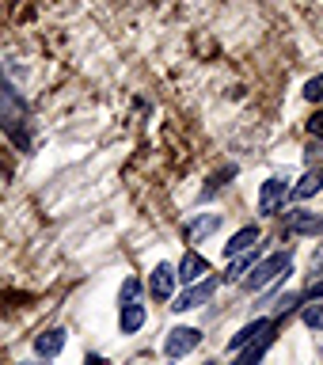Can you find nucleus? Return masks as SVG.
<instances>
[{
    "mask_svg": "<svg viewBox=\"0 0 323 365\" xmlns=\"http://www.w3.org/2000/svg\"><path fill=\"white\" fill-rule=\"evenodd\" d=\"M289 267H293V251H274V255L259 259L255 267L247 270V278H240V282H244L247 293H259V289H267L274 278H282V274L289 270Z\"/></svg>",
    "mask_w": 323,
    "mask_h": 365,
    "instance_id": "f257e3e1",
    "label": "nucleus"
},
{
    "mask_svg": "<svg viewBox=\"0 0 323 365\" xmlns=\"http://www.w3.org/2000/svg\"><path fill=\"white\" fill-rule=\"evenodd\" d=\"M221 282L225 278H202V282H190V285H183V293H175L171 297V312H194V308H202V304H210L213 297H217V289H221Z\"/></svg>",
    "mask_w": 323,
    "mask_h": 365,
    "instance_id": "f03ea898",
    "label": "nucleus"
},
{
    "mask_svg": "<svg viewBox=\"0 0 323 365\" xmlns=\"http://www.w3.org/2000/svg\"><path fill=\"white\" fill-rule=\"evenodd\" d=\"M175 285H179L175 267H171V262H156L153 274H148V282H145V289L153 301H171V297H175Z\"/></svg>",
    "mask_w": 323,
    "mask_h": 365,
    "instance_id": "7ed1b4c3",
    "label": "nucleus"
},
{
    "mask_svg": "<svg viewBox=\"0 0 323 365\" xmlns=\"http://www.w3.org/2000/svg\"><path fill=\"white\" fill-rule=\"evenodd\" d=\"M198 346H202V331L198 327H171L168 339H164V354H168L171 361L187 358V354L198 350Z\"/></svg>",
    "mask_w": 323,
    "mask_h": 365,
    "instance_id": "20e7f679",
    "label": "nucleus"
},
{
    "mask_svg": "<svg viewBox=\"0 0 323 365\" xmlns=\"http://www.w3.org/2000/svg\"><path fill=\"white\" fill-rule=\"evenodd\" d=\"M285 198H289V182H285V175H270L267 182H262V190H259V213L274 217L282 210Z\"/></svg>",
    "mask_w": 323,
    "mask_h": 365,
    "instance_id": "39448f33",
    "label": "nucleus"
},
{
    "mask_svg": "<svg viewBox=\"0 0 323 365\" xmlns=\"http://www.w3.org/2000/svg\"><path fill=\"white\" fill-rule=\"evenodd\" d=\"M19 122H23V103L16 99V91H8V88H0V125H8L11 137L27 148V137L19 133Z\"/></svg>",
    "mask_w": 323,
    "mask_h": 365,
    "instance_id": "423d86ee",
    "label": "nucleus"
},
{
    "mask_svg": "<svg viewBox=\"0 0 323 365\" xmlns=\"http://www.w3.org/2000/svg\"><path fill=\"white\" fill-rule=\"evenodd\" d=\"M274 335H278V324H274L270 331H262V335H259L255 342H247V346H240V350H236V361H232V365H259L262 358H267V350H270Z\"/></svg>",
    "mask_w": 323,
    "mask_h": 365,
    "instance_id": "0eeeda50",
    "label": "nucleus"
},
{
    "mask_svg": "<svg viewBox=\"0 0 323 365\" xmlns=\"http://www.w3.org/2000/svg\"><path fill=\"white\" fill-rule=\"evenodd\" d=\"M202 274H210V262H205V255H198V251H183V259H179V267H175L179 285L202 282Z\"/></svg>",
    "mask_w": 323,
    "mask_h": 365,
    "instance_id": "6e6552de",
    "label": "nucleus"
},
{
    "mask_svg": "<svg viewBox=\"0 0 323 365\" xmlns=\"http://www.w3.org/2000/svg\"><path fill=\"white\" fill-rule=\"evenodd\" d=\"M145 319H148V308L141 301H125L118 308V331L122 335H137V331L145 327Z\"/></svg>",
    "mask_w": 323,
    "mask_h": 365,
    "instance_id": "1a4fd4ad",
    "label": "nucleus"
},
{
    "mask_svg": "<svg viewBox=\"0 0 323 365\" xmlns=\"http://www.w3.org/2000/svg\"><path fill=\"white\" fill-rule=\"evenodd\" d=\"M316 194H323V168H308L301 175V182L289 187V198L293 202H308V198H316Z\"/></svg>",
    "mask_w": 323,
    "mask_h": 365,
    "instance_id": "9d476101",
    "label": "nucleus"
},
{
    "mask_svg": "<svg viewBox=\"0 0 323 365\" xmlns=\"http://www.w3.org/2000/svg\"><path fill=\"white\" fill-rule=\"evenodd\" d=\"M61 350H65V327H46L42 335L34 339V354L46 358V361H53Z\"/></svg>",
    "mask_w": 323,
    "mask_h": 365,
    "instance_id": "9b49d317",
    "label": "nucleus"
},
{
    "mask_svg": "<svg viewBox=\"0 0 323 365\" xmlns=\"http://www.w3.org/2000/svg\"><path fill=\"white\" fill-rule=\"evenodd\" d=\"M274 324H278L274 316H259V319H251V324H244V327H240L236 335H232V342H228V350H240V346H247V342H255V339L262 335V331H270Z\"/></svg>",
    "mask_w": 323,
    "mask_h": 365,
    "instance_id": "f8f14e48",
    "label": "nucleus"
},
{
    "mask_svg": "<svg viewBox=\"0 0 323 365\" xmlns=\"http://www.w3.org/2000/svg\"><path fill=\"white\" fill-rule=\"evenodd\" d=\"M289 232L297 236H323V217L312 210H293L289 213Z\"/></svg>",
    "mask_w": 323,
    "mask_h": 365,
    "instance_id": "ddd939ff",
    "label": "nucleus"
},
{
    "mask_svg": "<svg viewBox=\"0 0 323 365\" xmlns=\"http://www.w3.org/2000/svg\"><path fill=\"white\" fill-rule=\"evenodd\" d=\"M259 244V225H244L240 232H232V240L225 244V255L228 259H236V255H244L247 247H255Z\"/></svg>",
    "mask_w": 323,
    "mask_h": 365,
    "instance_id": "4468645a",
    "label": "nucleus"
},
{
    "mask_svg": "<svg viewBox=\"0 0 323 365\" xmlns=\"http://www.w3.org/2000/svg\"><path fill=\"white\" fill-rule=\"evenodd\" d=\"M221 228V213H202V217H194V221L183 225V236L187 240H202V236H210Z\"/></svg>",
    "mask_w": 323,
    "mask_h": 365,
    "instance_id": "2eb2a0df",
    "label": "nucleus"
},
{
    "mask_svg": "<svg viewBox=\"0 0 323 365\" xmlns=\"http://www.w3.org/2000/svg\"><path fill=\"white\" fill-rule=\"evenodd\" d=\"M255 262H259V247H247L244 255H236V259H232V267H228L225 282H240V278H244V274H247L251 267H255Z\"/></svg>",
    "mask_w": 323,
    "mask_h": 365,
    "instance_id": "dca6fc26",
    "label": "nucleus"
},
{
    "mask_svg": "<svg viewBox=\"0 0 323 365\" xmlns=\"http://www.w3.org/2000/svg\"><path fill=\"white\" fill-rule=\"evenodd\" d=\"M301 96H304L308 103H323V73H319V76H308V80H304Z\"/></svg>",
    "mask_w": 323,
    "mask_h": 365,
    "instance_id": "f3484780",
    "label": "nucleus"
},
{
    "mask_svg": "<svg viewBox=\"0 0 323 365\" xmlns=\"http://www.w3.org/2000/svg\"><path fill=\"white\" fill-rule=\"evenodd\" d=\"M301 324L312 327V331H323V304H308L301 312Z\"/></svg>",
    "mask_w": 323,
    "mask_h": 365,
    "instance_id": "a211bd4d",
    "label": "nucleus"
},
{
    "mask_svg": "<svg viewBox=\"0 0 323 365\" xmlns=\"http://www.w3.org/2000/svg\"><path fill=\"white\" fill-rule=\"evenodd\" d=\"M232 175H236V168H232V164H228V168H221L217 175H210V187L202 190V198H210L213 190H221V187H225V179H232Z\"/></svg>",
    "mask_w": 323,
    "mask_h": 365,
    "instance_id": "6ab92c4d",
    "label": "nucleus"
},
{
    "mask_svg": "<svg viewBox=\"0 0 323 365\" xmlns=\"http://www.w3.org/2000/svg\"><path fill=\"white\" fill-rule=\"evenodd\" d=\"M141 293H145V285L137 282V278H125L122 282V293H118V301L125 304V301H141Z\"/></svg>",
    "mask_w": 323,
    "mask_h": 365,
    "instance_id": "aec40b11",
    "label": "nucleus"
},
{
    "mask_svg": "<svg viewBox=\"0 0 323 365\" xmlns=\"http://www.w3.org/2000/svg\"><path fill=\"white\" fill-rule=\"evenodd\" d=\"M304 130H308V133H312V137H323V110H316V114H312V118H308V122H304Z\"/></svg>",
    "mask_w": 323,
    "mask_h": 365,
    "instance_id": "412c9836",
    "label": "nucleus"
},
{
    "mask_svg": "<svg viewBox=\"0 0 323 365\" xmlns=\"http://www.w3.org/2000/svg\"><path fill=\"white\" fill-rule=\"evenodd\" d=\"M316 297H323V278H316L312 285H308V293H304V301H316Z\"/></svg>",
    "mask_w": 323,
    "mask_h": 365,
    "instance_id": "4be33fe9",
    "label": "nucleus"
},
{
    "mask_svg": "<svg viewBox=\"0 0 323 365\" xmlns=\"http://www.w3.org/2000/svg\"><path fill=\"white\" fill-rule=\"evenodd\" d=\"M39 365H50V361H46V358H42V361H39Z\"/></svg>",
    "mask_w": 323,
    "mask_h": 365,
    "instance_id": "5701e85b",
    "label": "nucleus"
},
{
    "mask_svg": "<svg viewBox=\"0 0 323 365\" xmlns=\"http://www.w3.org/2000/svg\"><path fill=\"white\" fill-rule=\"evenodd\" d=\"M205 365H217V361H205Z\"/></svg>",
    "mask_w": 323,
    "mask_h": 365,
    "instance_id": "b1692460",
    "label": "nucleus"
}]
</instances>
